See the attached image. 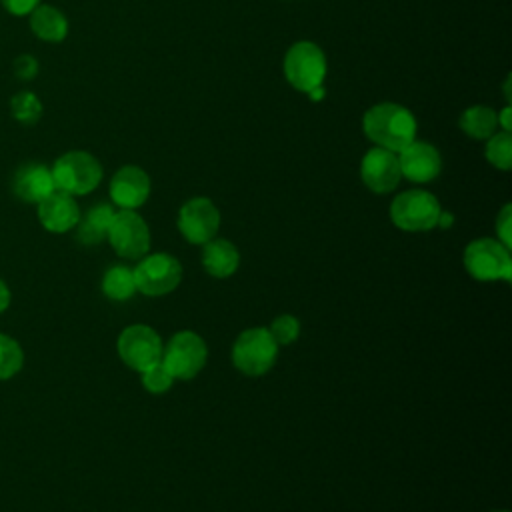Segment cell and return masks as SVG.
<instances>
[{
	"instance_id": "obj_9",
	"label": "cell",
	"mask_w": 512,
	"mask_h": 512,
	"mask_svg": "<svg viewBox=\"0 0 512 512\" xmlns=\"http://www.w3.org/2000/svg\"><path fill=\"white\" fill-rule=\"evenodd\" d=\"M106 240L112 250L126 260H138L150 250V228L136 210H118L108 226Z\"/></svg>"
},
{
	"instance_id": "obj_4",
	"label": "cell",
	"mask_w": 512,
	"mask_h": 512,
	"mask_svg": "<svg viewBox=\"0 0 512 512\" xmlns=\"http://www.w3.org/2000/svg\"><path fill=\"white\" fill-rule=\"evenodd\" d=\"M442 206L438 198L422 188L404 190L390 202V220L402 232H428L438 228Z\"/></svg>"
},
{
	"instance_id": "obj_28",
	"label": "cell",
	"mask_w": 512,
	"mask_h": 512,
	"mask_svg": "<svg viewBox=\"0 0 512 512\" xmlns=\"http://www.w3.org/2000/svg\"><path fill=\"white\" fill-rule=\"evenodd\" d=\"M14 72L20 80H32L38 74V62L28 54L18 56L14 62Z\"/></svg>"
},
{
	"instance_id": "obj_12",
	"label": "cell",
	"mask_w": 512,
	"mask_h": 512,
	"mask_svg": "<svg viewBox=\"0 0 512 512\" xmlns=\"http://www.w3.org/2000/svg\"><path fill=\"white\" fill-rule=\"evenodd\" d=\"M360 180L374 194L396 190L402 180L398 154L380 146L366 150L360 162Z\"/></svg>"
},
{
	"instance_id": "obj_29",
	"label": "cell",
	"mask_w": 512,
	"mask_h": 512,
	"mask_svg": "<svg viewBox=\"0 0 512 512\" xmlns=\"http://www.w3.org/2000/svg\"><path fill=\"white\" fill-rule=\"evenodd\" d=\"M2 4L10 14L26 16L40 4V0H2Z\"/></svg>"
},
{
	"instance_id": "obj_22",
	"label": "cell",
	"mask_w": 512,
	"mask_h": 512,
	"mask_svg": "<svg viewBox=\"0 0 512 512\" xmlns=\"http://www.w3.org/2000/svg\"><path fill=\"white\" fill-rule=\"evenodd\" d=\"M484 156H486L488 164L494 166L496 170H502V172L510 170L512 168V136H510V132L496 130L490 138H486Z\"/></svg>"
},
{
	"instance_id": "obj_13",
	"label": "cell",
	"mask_w": 512,
	"mask_h": 512,
	"mask_svg": "<svg viewBox=\"0 0 512 512\" xmlns=\"http://www.w3.org/2000/svg\"><path fill=\"white\" fill-rule=\"evenodd\" d=\"M398 164L402 178L414 184L432 182L442 172V156L438 148L416 138L398 152Z\"/></svg>"
},
{
	"instance_id": "obj_11",
	"label": "cell",
	"mask_w": 512,
	"mask_h": 512,
	"mask_svg": "<svg viewBox=\"0 0 512 512\" xmlns=\"http://www.w3.org/2000/svg\"><path fill=\"white\" fill-rule=\"evenodd\" d=\"M220 220V210L210 198L194 196L180 206L176 226L186 242L202 246L208 240L216 238L220 230Z\"/></svg>"
},
{
	"instance_id": "obj_18",
	"label": "cell",
	"mask_w": 512,
	"mask_h": 512,
	"mask_svg": "<svg viewBox=\"0 0 512 512\" xmlns=\"http://www.w3.org/2000/svg\"><path fill=\"white\" fill-rule=\"evenodd\" d=\"M30 28L44 42H60L68 34V20L58 8L38 4L30 12Z\"/></svg>"
},
{
	"instance_id": "obj_5",
	"label": "cell",
	"mask_w": 512,
	"mask_h": 512,
	"mask_svg": "<svg viewBox=\"0 0 512 512\" xmlns=\"http://www.w3.org/2000/svg\"><path fill=\"white\" fill-rule=\"evenodd\" d=\"M464 270L478 282H510L512 278V256L496 238H476L466 244L462 254Z\"/></svg>"
},
{
	"instance_id": "obj_26",
	"label": "cell",
	"mask_w": 512,
	"mask_h": 512,
	"mask_svg": "<svg viewBox=\"0 0 512 512\" xmlns=\"http://www.w3.org/2000/svg\"><path fill=\"white\" fill-rule=\"evenodd\" d=\"M10 110L22 124H34L42 116V104L34 92H18L10 102Z\"/></svg>"
},
{
	"instance_id": "obj_24",
	"label": "cell",
	"mask_w": 512,
	"mask_h": 512,
	"mask_svg": "<svg viewBox=\"0 0 512 512\" xmlns=\"http://www.w3.org/2000/svg\"><path fill=\"white\" fill-rule=\"evenodd\" d=\"M138 374H140V382H142L144 390L154 394V396L166 394L172 388V384L176 382L174 376L168 372V368L162 364V360L150 364L148 368H144Z\"/></svg>"
},
{
	"instance_id": "obj_27",
	"label": "cell",
	"mask_w": 512,
	"mask_h": 512,
	"mask_svg": "<svg viewBox=\"0 0 512 512\" xmlns=\"http://www.w3.org/2000/svg\"><path fill=\"white\" fill-rule=\"evenodd\" d=\"M494 228H496V240L512 250V204L510 202L500 208Z\"/></svg>"
},
{
	"instance_id": "obj_14",
	"label": "cell",
	"mask_w": 512,
	"mask_h": 512,
	"mask_svg": "<svg viewBox=\"0 0 512 512\" xmlns=\"http://www.w3.org/2000/svg\"><path fill=\"white\" fill-rule=\"evenodd\" d=\"M150 190H152V184H150L148 172L134 164H126L118 168L108 186L112 204L118 206L120 210H138L140 206L146 204Z\"/></svg>"
},
{
	"instance_id": "obj_25",
	"label": "cell",
	"mask_w": 512,
	"mask_h": 512,
	"mask_svg": "<svg viewBox=\"0 0 512 512\" xmlns=\"http://www.w3.org/2000/svg\"><path fill=\"white\" fill-rule=\"evenodd\" d=\"M266 328H268L270 336L274 338V342H276L278 346H290V344H294V342L300 338V330H302L300 320H298L294 314H288V312L278 314V316L270 322V326H266Z\"/></svg>"
},
{
	"instance_id": "obj_3",
	"label": "cell",
	"mask_w": 512,
	"mask_h": 512,
	"mask_svg": "<svg viewBox=\"0 0 512 512\" xmlns=\"http://www.w3.org/2000/svg\"><path fill=\"white\" fill-rule=\"evenodd\" d=\"M282 70H284L286 82L294 90L310 94L316 88H322V82L328 72L326 54L316 42H310V40L294 42L284 54Z\"/></svg>"
},
{
	"instance_id": "obj_6",
	"label": "cell",
	"mask_w": 512,
	"mask_h": 512,
	"mask_svg": "<svg viewBox=\"0 0 512 512\" xmlns=\"http://www.w3.org/2000/svg\"><path fill=\"white\" fill-rule=\"evenodd\" d=\"M52 170V178L56 184V190H62L70 196H84L98 188L102 182V164L84 150H70L62 154Z\"/></svg>"
},
{
	"instance_id": "obj_19",
	"label": "cell",
	"mask_w": 512,
	"mask_h": 512,
	"mask_svg": "<svg viewBox=\"0 0 512 512\" xmlns=\"http://www.w3.org/2000/svg\"><path fill=\"white\" fill-rule=\"evenodd\" d=\"M116 210L112 208V204H96L92 206L84 216H80L76 228H78V240L82 244H98L102 240H106V232L108 226L114 218Z\"/></svg>"
},
{
	"instance_id": "obj_32",
	"label": "cell",
	"mask_w": 512,
	"mask_h": 512,
	"mask_svg": "<svg viewBox=\"0 0 512 512\" xmlns=\"http://www.w3.org/2000/svg\"><path fill=\"white\" fill-rule=\"evenodd\" d=\"M494 512H508V510H494Z\"/></svg>"
},
{
	"instance_id": "obj_21",
	"label": "cell",
	"mask_w": 512,
	"mask_h": 512,
	"mask_svg": "<svg viewBox=\"0 0 512 512\" xmlns=\"http://www.w3.org/2000/svg\"><path fill=\"white\" fill-rule=\"evenodd\" d=\"M102 294L114 302H126L136 294L132 268L126 264L110 266L102 276Z\"/></svg>"
},
{
	"instance_id": "obj_1",
	"label": "cell",
	"mask_w": 512,
	"mask_h": 512,
	"mask_svg": "<svg viewBox=\"0 0 512 512\" xmlns=\"http://www.w3.org/2000/svg\"><path fill=\"white\" fill-rule=\"evenodd\" d=\"M418 122L414 114L396 102H380L368 108L362 116L364 136L380 148L400 152L416 138Z\"/></svg>"
},
{
	"instance_id": "obj_8",
	"label": "cell",
	"mask_w": 512,
	"mask_h": 512,
	"mask_svg": "<svg viewBox=\"0 0 512 512\" xmlns=\"http://www.w3.org/2000/svg\"><path fill=\"white\" fill-rule=\"evenodd\" d=\"M160 360L174 380H192L208 362L206 340L194 330H180L164 344Z\"/></svg>"
},
{
	"instance_id": "obj_10",
	"label": "cell",
	"mask_w": 512,
	"mask_h": 512,
	"mask_svg": "<svg viewBox=\"0 0 512 512\" xmlns=\"http://www.w3.org/2000/svg\"><path fill=\"white\" fill-rule=\"evenodd\" d=\"M162 348L164 342L160 334L152 326L142 322L128 324L116 340L120 360L136 372H142L150 364L158 362L162 358Z\"/></svg>"
},
{
	"instance_id": "obj_17",
	"label": "cell",
	"mask_w": 512,
	"mask_h": 512,
	"mask_svg": "<svg viewBox=\"0 0 512 512\" xmlns=\"http://www.w3.org/2000/svg\"><path fill=\"white\" fill-rule=\"evenodd\" d=\"M202 268L212 278H230L236 274L240 266V252L234 242L226 238H212L206 244H202Z\"/></svg>"
},
{
	"instance_id": "obj_16",
	"label": "cell",
	"mask_w": 512,
	"mask_h": 512,
	"mask_svg": "<svg viewBox=\"0 0 512 512\" xmlns=\"http://www.w3.org/2000/svg\"><path fill=\"white\" fill-rule=\"evenodd\" d=\"M12 190L20 200L38 204L56 190L52 170L38 162H26L16 170L12 180Z\"/></svg>"
},
{
	"instance_id": "obj_30",
	"label": "cell",
	"mask_w": 512,
	"mask_h": 512,
	"mask_svg": "<svg viewBox=\"0 0 512 512\" xmlns=\"http://www.w3.org/2000/svg\"><path fill=\"white\" fill-rule=\"evenodd\" d=\"M510 114H512V108L510 104H506L500 112H496V118H498V128H502L504 132H510L512 130V124H510Z\"/></svg>"
},
{
	"instance_id": "obj_15",
	"label": "cell",
	"mask_w": 512,
	"mask_h": 512,
	"mask_svg": "<svg viewBox=\"0 0 512 512\" xmlns=\"http://www.w3.org/2000/svg\"><path fill=\"white\" fill-rule=\"evenodd\" d=\"M38 220L48 232L64 234L76 228L80 220V208L74 196L62 190H54L42 202H38Z\"/></svg>"
},
{
	"instance_id": "obj_31",
	"label": "cell",
	"mask_w": 512,
	"mask_h": 512,
	"mask_svg": "<svg viewBox=\"0 0 512 512\" xmlns=\"http://www.w3.org/2000/svg\"><path fill=\"white\" fill-rule=\"evenodd\" d=\"M10 306V288L6 282L0 278V314Z\"/></svg>"
},
{
	"instance_id": "obj_23",
	"label": "cell",
	"mask_w": 512,
	"mask_h": 512,
	"mask_svg": "<svg viewBox=\"0 0 512 512\" xmlns=\"http://www.w3.org/2000/svg\"><path fill=\"white\" fill-rule=\"evenodd\" d=\"M22 366H24V352L20 344L8 334H0V380H8L16 376Z\"/></svg>"
},
{
	"instance_id": "obj_20",
	"label": "cell",
	"mask_w": 512,
	"mask_h": 512,
	"mask_svg": "<svg viewBox=\"0 0 512 512\" xmlns=\"http://www.w3.org/2000/svg\"><path fill=\"white\" fill-rule=\"evenodd\" d=\"M458 126L460 130L474 138V140H486L490 138L496 128H498V118H496V110L484 104H474L468 106L460 118H458Z\"/></svg>"
},
{
	"instance_id": "obj_2",
	"label": "cell",
	"mask_w": 512,
	"mask_h": 512,
	"mask_svg": "<svg viewBox=\"0 0 512 512\" xmlns=\"http://www.w3.org/2000/svg\"><path fill=\"white\" fill-rule=\"evenodd\" d=\"M280 346L274 342L266 326H252L242 330L230 350L232 364L238 372L250 378L264 376L276 364Z\"/></svg>"
},
{
	"instance_id": "obj_7",
	"label": "cell",
	"mask_w": 512,
	"mask_h": 512,
	"mask_svg": "<svg viewBox=\"0 0 512 512\" xmlns=\"http://www.w3.org/2000/svg\"><path fill=\"white\" fill-rule=\"evenodd\" d=\"M136 292L158 298L174 292L182 282V264L168 252H148L132 268Z\"/></svg>"
}]
</instances>
